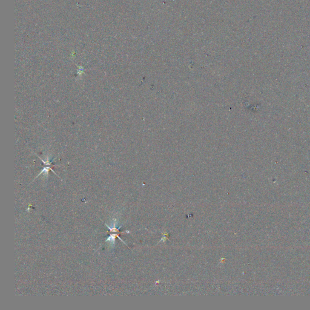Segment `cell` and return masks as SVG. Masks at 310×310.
<instances>
[{"label":"cell","instance_id":"1","mask_svg":"<svg viewBox=\"0 0 310 310\" xmlns=\"http://www.w3.org/2000/svg\"><path fill=\"white\" fill-rule=\"evenodd\" d=\"M116 237H118V238L120 239V240H121V241H122V242H124V241L120 238V237H119L118 235L116 234H111V235L108 237V238L106 239V242H107V241H109V242H110L111 243V245H114V244H115V238H116Z\"/></svg>","mask_w":310,"mask_h":310}]
</instances>
